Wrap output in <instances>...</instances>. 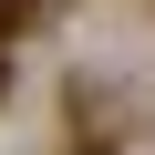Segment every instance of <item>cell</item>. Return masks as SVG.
Instances as JSON below:
<instances>
[{
	"mask_svg": "<svg viewBox=\"0 0 155 155\" xmlns=\"http://www.w3.org/2000/svg\"><path fill=\"white\" fill-rule=\"evenodd\" d=\"M21 11H31V0H0V31H11V21H21Z\"/></svg>",
	"mask_w": 155,
	"mask_h": 155,
	"instance_id": "obj_1",
	"label": "cell"
}]
</instances>
